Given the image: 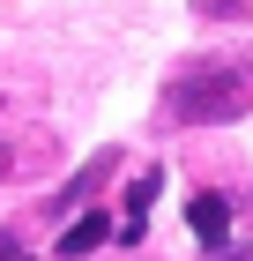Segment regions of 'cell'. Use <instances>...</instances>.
Here are the masks:
<instances>
[{
    "instance_id": "5",
    "label": "cell",
    "mask_w": 253,
    "mask_h": 261,
    "mask_svg": "<svg viewBox=\"0 0 253 261\" xmlns=\"http://www.w3.org/2000/svg\"><path fill=\"white\" fill-rule=\"evenodd\" d=\"M104 172H119V149H97V157H90V172H82V187H60V194H52V217H67L75 201H90V187H97Z\"/></svg>"
},
{
    "instance_id": "2",
    "label": "cell",
    "mask_w": 253,
    "mask_h": 261,
    "mask_svg": "<svg viewBox=\"0 0 253 261\" xmlns=\"http://www.w3.org/2000/svg\"><path fill=\"white\" fill-rule=\"evenodd\" d=\"M186 231H194L201 261L231 254V201H223V194H194V201H186Z\"/></svg>"
},
{
    "instance_id": "3",
    "label": "cell",
    "mask_w": 253,
    "mask_h": 261,
    "mask_svg": "<svg viewBox=\"0 0 253 261\" xmlns=\"http://www.w3.org/2000/svg\"><path fill=\"white\" fill-rule=\"evenodd\" d=\"M104 239H112V217H97V209H82V217L67 224V231H60L52 246H60V261H82V254H97Z\"/></svg>"
},
{
    "instance_id": "7",
    "label": "cell",
    "mask_w": 253,
    "mask_h": 261,
    "mask_svg": "<svg viewBox=\"0 0 253 261\" xmlns=\"http://www.w3.org/2000/svg\"><path fill=\"white\" fill-rule=\"evenodd\" d=\"M216 261H253V239H246V246H231V254H216Z\"/></svg>"
},
{
    "instance_id": "6",
    "label": "cell",
    "mask_w": 253,
    "mask_h": 261,
    "mask_svg": "<svg viewBox=\"0 0 253 261\" xmlns=\"http://www.w3.org/2000/svg\"><path fill=\"white\" fill-rule=\"evenodd\" d=\"M0 261H30V246H22V231H8V224H0Z\"/></svg>"
},
{
    "instance_id": "1",
    "label": "cell",
    "mask_w": 253,
    "mask_h": 261,
    "mask_svg": "<svg viewBox=\"0 0 253 261\" xmlns=\"http://www.w3.org/2000/svg\"><path fill=\"white\" fill-rule=\"evenodd\" d=\"M246 112H253V60H194L156 97V127H223Z\"/></svg>"
},
{
    "instance_id": "4",
    "label": "cell",
    "mask_w": 253,
    "mask_h": 261,
    "mask_svg": "<svg viewBox=\"0 0 253 261\" xmlns=\"http://www.w3.org/2000/svg\"><path fill=\"white\" fill-rule=\"evenodd\" d=\"M156 194H164V172H142V179H127V231H149V209H156Z\"/></svg>"
}]
</instances>
